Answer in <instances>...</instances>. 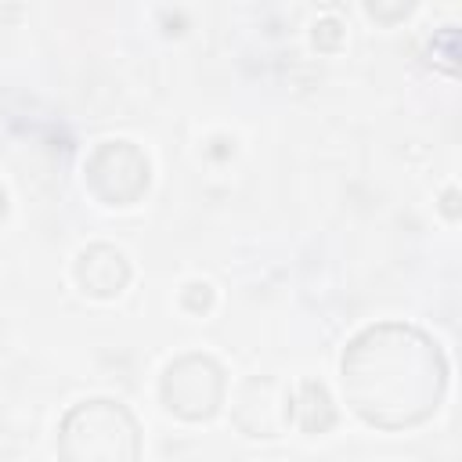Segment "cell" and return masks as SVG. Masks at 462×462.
Returning a JSON list of instances; mask_svg holds the SVG:
<instances>
[{
    "label": "cell",
    "mask_w": 462,
    "mask_h": 462,
    "mask_svg": "<svg viewBox=\"0 0 462 462\" xmlns=\"http://www.w3.org/2000/svg\"><path fill=\"white\" fill-rule=\"evenodd\" d=\"M415 4L419 0H365V11L379 25H397L415 11Z\"/></svg>",
    "instance_id": "52a82bcc"
},
{
    "label": "cell",
    "mask_w": 462,
    "mask_h": 462,
    "mask_svg": "<svg viewBox=\"0 0 462 462\" xmlns=\"http://www.w3.org/2000/svg\"><path fill=\"white\" fill-rule=\"evenodd\" d=\"M4 209H7V206H4V191H0V217H4Z\"/></svg>",
    "instance_id": "9c48e42d"
},
{
    "label": "cell",
    "mask_w": 462,
    "mask_h": 462,
    "mask_svg": "<svg viewBox=\"0 0 462 462\" xmlns=\"http://www.w3.org/2000/svg\"><path fill=\"white\" fill-rule=\"evenodd\" d=\"M224 368L209 354H180L177 361L166 365L159 397L166 411H173L184 422H206L220 411L224 404Z\"/></svg>",
    "instance_id": "3957f363"
},
{
    "label": "cell",
    "mask_w": 462,
    "mask_h": 462,
    "mask_svg": "<svg viewBox=\"0 0 462 462\" xmlns=\"http://www.w3.org/2000/svg\"><path fill=\"white\" fill-rule=\"evenodd\" d=\"M209 303H213L209 285H188V289H184V307H191V310H209Z\"/></svg>",
    "instance_id": "ba28073f"
},
{
    "label": "cell",
    "mask_w": 462,
    "mask_h": 462,
    "mask_svg": "<svg viewBox=\"0 0 462 462\" xmlns=\"http://www.w3.org/2000/svg\"><path fill=\"white\" fill-rule=\"evenodd\" d=\"M76 285L94 300H116L130 285V260L116 245L94 242L76 256Z\"/></svg>",
    "instance_id": "5b68a950"
},
{
    "label": "cell",
    "mask_w": 462,
    "mask_h": 462,
    "mask_svg": "<svg viewBox=\"0 0 462 462\" xmlns=\"http://www.w3.org/2000/svg\"><path fill=\"white\" fill-rule=\"evenodd\" d=\"M58 455L69 462H130L141 455L137 419L108 397L79 401L58 426Z\"/></svg>",
    "instance_id": "7a4b0ae2"
},
{
    "label": "cell",
    "mask_w": 462,
    "mask_h": 462,
    "mask_svg": "<svg viewBox=\"0 0 462 462\" xmlns=\"http://www.w3.org/2000/svg\"><path fill=\"white\" fill-rule=\"evenodd\" d=\"M292 422H300V430L310 437L336 426V408L321 383H314V379L300 383V390L292 393Z\"/></svg>",
    "instance_id": "8992f818"
},
{
    "label": "cell",
    "mask_w": 462,
    "mask_h": 462,
    "mask_svg": "<svg viewBox=\"0 0 462 462\" xmlns=\"http://www.w3.org/2000/svg\"><path fill=\"white\" fill-rule=\"evenodd\" d=\"M343 397L375 430H411L444 401L448 361L415 325L379 321L361 328L339 361Z\"/></svg>",
    "instance_id": "6da1fadb"
},
{
    "label": "cell",
    "mask_w": 462,
    "mask_h": 462,
    "mask_svg": "<svg viewBox=\"0 0 462 462\" xmlns=\"http://www.w3.org/2000/svg\"><path fill=\"white\" fill-rule=\"evenodd\" d=\"M83 177H87V188L97 202L105 206H134L148 184H152V166H148V155L130 144V141H105L97 144L87 162H83Z\"/></svg>",
    "instance_id": "277c9868"
}]
</instances>
